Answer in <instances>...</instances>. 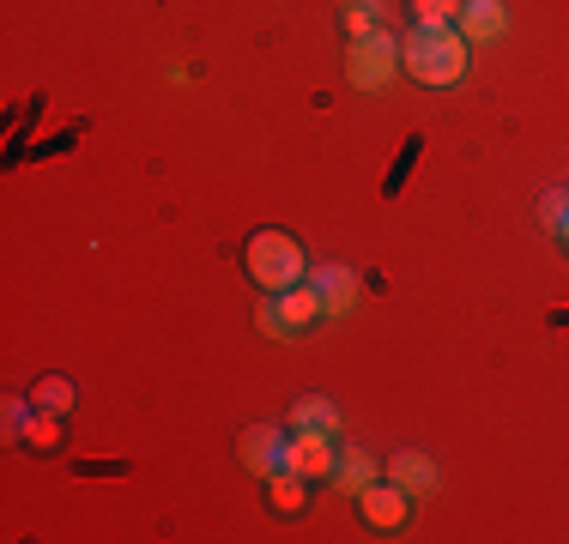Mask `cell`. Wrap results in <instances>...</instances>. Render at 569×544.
Returning a JSON list of instances; mask_svg holds the SVG:
<instances>
[{
	"label": "cell",
	"mask_w": 569,
	"mask_h": 544,
	"mask_svg": "<svg viewBox=\"0 0 569 544\" xmlns=\"http://www.w3.org/2000/svg\"><path fill=\"white\" fill-rule=\"evenodd\" d=\"M472 43L455 31V24H418L412 37L400 43V67L418 79V85H455L467 73Z\"/></svg>",
	"instance_id": "cell-1"
},
{
	"label": "cell",
	"mask_w": 569,
	"mask_h": 544,
	"mask_svg": "<svg viewBox=\"0 0 569 544\" xmlns=\"http://www.w3.org/2000/svg\"><path fill=\"white\" fill-rule=\"evenodd\" d=\"M249 279L261 284V291H291V284H303L309 279L303 249H297L284 230H261V236H249Z\"/></svg>",
	"instance_id": "cell-2"
},
{
	"label": "cell",
	"mask_w": 569,
	"mask_h": 544,
	"mask_svg": "<svg viewBox=\"0 0 569 544\" xmlns=\"http://www.w3.org/2000/svg\"><path fill=\"white\" fill-rule=\"evenodd\" d=\"M346 73H351V85H358V91H382L388 79L400 73V43L388 31L358 37V43L346 49Z\"/></svg>",
	"instance_id": "cell-3"
},
{
	"label": "cell",
	"mask_w": 569,
	"mask_h": 544,
	"mask_svg": "<svg viewBox=\"0 0 569 544\" xmlns=\"http://www.w3.org/2000/svg\"><path fill=\"white\" fill-rule=\"evenodd\" d=\"M284 466L303 472V478H333V466H340L333 430H291V460Z\"/></svg>",
	"instance_id": "cell-4"
},
{
	"label": "cell",
	"mask_w": 569,
	"mask_h": 544,
	"mask_svg": "<svg viewBox=\"0 0 569 544\" xmlns=\"http://www.w3.org/2000/svg\"><path fill=\"white\" fill-rule=\"evenodd\" d=\"M284 460H291V435H279L273 424H254L249 435H242V466H249L254 478L284 472Z\"/></svg>",
	"instance_id": "cell-5"
},
{
	"label": "cell",
	"mask_w": 569,
	"mask_h": 544,
	"mask_svg": "<svg viewBox=\"0 0 569 544\" xmlns=\"http://www.w3.org/2000/svg\"><path fill=\"white\" fill-rule=\"evenodd\" d=\"M406 502H412V496H406L400 484H388V478L358 490V508H363V521H370L376 533H400V526H406Z\"/></svg>",
	"instance_id": "cell-6"
},
{
	"label": "cell",
	"mask_w": 569,
	"mask_h": 544,
	"mask_svg": "<svg viewBox=\"0 0 569 544\" xmlns=\"http://www.w3.org/2000/svg\"><path fill=\"white\" fill-rule=\"evenodd\" d=\"M309 284L321 291V315H333V321L351 315V309H358V291H363V279L351 266H316Z\"/></svg>",
	"instance_id": "cell-7"
},
{
	"label": "cell",
	"mask_w": 569,
	"mask_h": 544,
	"mask_svg": "<svg viewBox=\"0 0 569 544\" xmlns=\"http://www.w3.org/2000/svg\"><path fill=\"white\" fill-rule=\"evenodd\" d=\"M503 31H509V7H503V0H460V37H467L472 49L497 43Z\"/></svg>",
	"instance_id": "cell-8"
},
{
	"label": "cell",
	"mask_w": 569,
	"mask_h": 544,
	"mask_svg": "<svg viewBox=\"0 0 569 544\" xmlns=\"http://www.w3.org/2000/svg\"><path fill=\"white\" fill-rule=\"evenodd\" d=\"M382 478H388V484H400L406 496H430V490H437V460H425V454H412V447H406V454L388 460Z\"/></svg>",
	"instance_id": "cell-9"
},
{
	"label": "cell",
	"mask_w": 569,
	"mask_h": 544,
	"mask_svg": "<svg viewBox=\"0 0 569 544\" xmlns=\"http://www.w3.org/2000/svg\"><path fill=\"white\" fill-rule=\"evenodd\" d=\"M279 309H284V321H291V333H297V326L321 321V291L303 279V284H291V291H279Z\"/></svg>",
	"instance_id": "cell-10"
},
{
	"label": "cell",
	"mask_w": 569,
	"mask_h": 544,
	"mask_svg": "<svg viewBox=\"0 0 569 544\" xmlns=\"http://www.w3.org/2000/svg\"><path fill=\"white\" fill-rule=\"evenodd\" d=\"M363 484H376V460L363 454V447H346V454H340V466H333V490L358 496Z\"/></svg>",
	"instance_id": "cell-11"
},
{
	"label": "cell",
	"mask_w": 569,
	"mask_h": 544,
	"mask_svg": "<svg viewBox=\"0 0 569 544\" xmlns=\"http://www.w3.org/2000/svg\"><path fill=\"white\" fill-rule=\"evenodd\" d=\"M303 484H309L303 472H291V466H284V472H273V478H267V502H273L279 514H297V508L309 502V490H303Z\"/></svg>",
	"instance_id": "cell-12"
},
{
	"label": "cell",
	"mask_w": 569,
	"mask_h": 544,
	"mask_svg": "<svg viewBox=\"0 0 569 544\" xmlns=\"http://www.w3.org/2000/svg\"><path fill=\"white\" fill-rule=\"evenodd\" d=\"M291 430H340V405L333 400H297L291 405Z\"/></svg>",
	"instance_id": "cell-13"
},
{
	"label": "cell",
	"mask_w": 569,
	"mask_h": 544,
	"mask_svg": "<svg viewBox=\"0 0 569 544\" xmlns=\"http://www.w3.org/2000/svg\"><path fill=\"white\" fill-rule=\"evenodd\" d=\"M31 400L43 405V412H67V405H73V381H67V375H43L31 387Z\"/></svg>",
	"instance_id": "cell-14"
},
{
	"label": "cell",
	"mask_w": 569,
	"mask_h": 544,
	"mask_svg": "<svg viewBox=\"0 0 569 544\" xmlns=\"http://www.w3.org/2000/svg\"><path fill=\"white\" fill-rule=\"evenodd\" d=\"M56 417H61V412H43V405H37V417L24 424L19 442H31V447H56V442H61V424H56Z\"/></svg>",
	"instance_id": "cell-15"
},
{
	"label": "cell",
	"mask_w": 569,
	"mask_h": 544,
	"mask_svg": "<svg viewBox=\"0 0 569 544\" xmlns=\"http://www.w3.org/2000/svg\"><path fill=\"white\" fill-rule=\"evenodd\" d=\"M412 19L418 24H455L460 19V0H412Z\"/></svg>",
	"instance_id": "cell-16"
},
{
	"label": "cell",
	"mask_w": 569,
	"mask_h": 544,
	"mask_svg": "<svg viewBox=\"0 0 569 544\" xmlns=\"http://www.w3.org/2000/svg\"><path fill=\"white\" fill-rule=\"evenodd\" d=\"M346 31H351V43H358V37H376L382 31V7H346Z\"/></svg>",
	"instance_id": "cell-17"
},
{
	"label": "cell",
	"mask_w": 569,
	"mask_h": 544,
	"mask_svg": "<svg viewBox=\"0 0 569 544\" xmlns=\"http://www.w3.org/2000/svg\"><path fill=\"white\" fill-rule=\"evenodd\" d=\"M261 333H267V339H284V333H291V321H284V309H279V291H267V303H261Z\"/></svg>",
	"instance_id": "cell-18"
},
{
	"label": "cell",
	"mask_w": 569,
	"mask_h": 544,
	"mask_svg": "<svg viewBox=\"0 0 569 544\" xmlns=\"http://www.w3.org/2000/svg\"><path fill=\"white\" fill-rule=\"evenodd\" d=\"M0 417H7V435H24V424L37 417V400H7V412H0Z\"/></svg>",
	"instance_id": "cell-19"
},
{
	"label": "cell",
	"mask_w": 569,
	"mask_h": 544,
	"mask_svg": "<svg viewBox=\"0 0 569 544\" xmlns=\"http://www.w3.org/2000/svg\"><path fill=\"white\" fill-rule=\"evenodd\" d=\"M539 218H546V230H558L563 218H569V194H563V188H551V194L539 200Z\"/></svg>",
	"instance_id": "cell-20"
},
{
	"label": "cell",
	"mask_w": 569,
	"mask_h": 544,
	"mask_svg": "<svg viewBox=\"0 0 569 544\" xmlns=\"http://www.w3.org/2000/svg\"><path fill=\"white\" fill-rule=\"evenodd\" d=\"M558 242H563V249H569V218H563V224H558Z\"/></svg>",
	"instance_id": "cell-21"
},
{
	"label": "cell",
	"mask_w": 569,
	"mask_h": 544,
	"mask_svg": "<svg viewBox=\"0 0 569 544\" xmlns=\"http://www.w3.org/2000/svg\"><path fill=\"white\" fill-rule=\"evenodd\" d=\"M346 7H382V0H346Z\"/></svg>",
	"instance_id": "cell-22"
}]
</instances>
